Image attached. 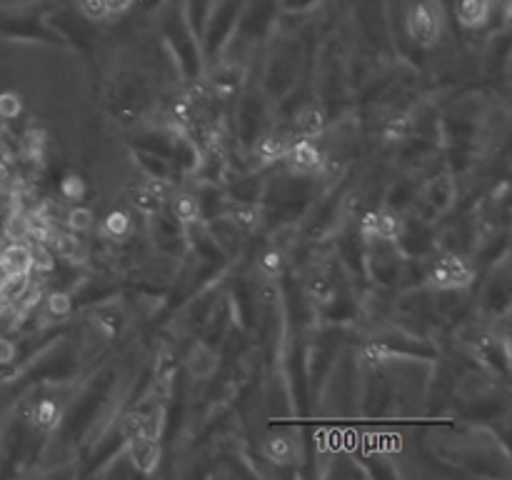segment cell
<instances>
[{
    "instance_id": "6",
    "label": "cell",
    "mask_w": 512,
    "mask_h": 480,
    "mask_svg": "<svg viewBox=\"0 0 512 480\" xmlns=\"http://www.w3.org/2000/svg\"><path fill=\"white\" fill-rule=\"evenodd\" d=\"M290 163L303 173H313V170L323 168V155H320L318 145L313 140H298L290 150Z\"/></svg>"
},
{
    "instance_id": "21",
    "label": "cell",
    "mask_w": 512,
    "mask_h": 480,
    "mask_svg": "<svg viewBox=\"0 0 512 480\" xmlns=\"http://www.w3.org/2000/svg\"><path fill=\"white\" fill-rule=\"evenodd\" d=\"M70 308H73V300H70L68 293L48 295V310L53 315H68Z\"/></svg>"
},
{
    "instance_id": "2",
    "label": "cell",
    "mask_w": 512,
    "mask_h": 480,
    "mask_svg": "<svg viewBox=\"0 0 512 480\" xmlns=\"http://www.w3.org/2000/svg\"><path fill=\"white\" fill-rule=\"evenodd\" d=\"M440 20L428 0H418L410 10V35L418 45H430L438 40Z\"/></svg>"
},
{
    "instance_id": "16",
    "label": "cell",
    "mask_w": 512,
    "mask_h": 480,
    "mask_svg": "<svg viewBox=\"0 0 512 480\" xmlns=\"http://www.w3.org/2000/svg\"><path fill=\"white\" fill-rule=\"evenodd\" d=\"M68 228L70 233H88L93 228V210L90 208H73L68 213Z\"/></svg>"
},
{
    "instance_id": "19",
    "label": "cell",
    "mask_w": 512,
    "mask_h": 480,
    "mask_svg": "<svg viewBox=\"0 0 512 480\" xmlns=\"http://www.w3.org/2000/svg\"><path fill=\"white\" fill-rule=\"evenodd\" d=\"M128 230H130V220L125 213H110L108 218H105V233L113 235V238H123Z\"/></svg>"
},
{
    "instance_id": "26",
    "label": "cell",
    "mask_w": 512,
    "mask_h": 480,
    "mask_svg": "<svg viewBox=\"0 0 512 480\" xmlns=\"http://www.w3.org/2000/svg\"><path fill=\"white\" fill-rule=\"evenodd\" d=\"M130 5H133V0H105V8H108V15L110 13H123V10H128Z\"/></svg>"
},
{
    "instance_id": "20",
    "label": "cell",
    "mask_w": 512,
    "mask_h": 480,
    "mask_svg": "<svg viewBox=\"0 0 512 480\" xmlns=\"http://www.w3.org/2000/svg\"><path fill=\"white\" fill-rule=\"evenodd\" d=\"M78 8L88 20H103L108 15L105 0H78Z\"/></svg>"
},
{
    "instance_id": "12",
    "label": "cell",
    "mask_w": 512,
    "mask_h": 480,
    "mask_svg": "<svg viewBox=\"0 0 512 480\" xmlns=\"http://www.w3.org/2000/svg\"><path fill=\"white\" fill-rule=\"evenodd\" d=\"M130 203H133L135 210H140V213L145 215H155L160 213V208H163V200H160L145 183L130 190Z\"/></svg>"
},
{
    "instance_id": "8",
    "label": "cell",
    "mask_w": 512,
    "mask_h": 480,
    "mask_svg": "<svg viewBox=\"0 0 512 480\" xmlns=\"http://www.w3.org/2000/svg\"><path fill=\"white\" fill-rule=\"evenodd\" d=\"M130 443H133L130 458H133L135 468L143 470V473H153V468L158 465V458H160L158 440L138 438V440H130Z\"/></svg>"
},
{
    "instance_id": "18",
    "label": "cell",
    "mask_w": 512,
    "mask_h": 480,
    "mask_svg": "<svg viewBox=\"0 0 512 480\" xmlns=\"http://www.w3.org/2000/svg\"><path fill=\"white\" fill-rule=\"evenodd\" d=\"M33 418H35V423L40 425V428H53V425L58 423V418H60L58 405L50 403V400H43V403H40L38 408H35Z\"/></svg>"
},
{
    "instance_id": "1",
    "label": "cell",
    "mask_w": 512,
    "mask_h": 480,
    "mask_svg": "<svg viewBox=\"0 0 512 480\" xmlns=\"http://www.w3.org/2000/svg\"><path fill=\"white\" fill-rule=\"evenodd\" d=\"M428 280L440 290L463 288V285L473 280V268L458 253H445L443 258H438L430 265Z\"/></svg>"
},
{
    "instance_id": "7",
    "label": "cell",
    "mask_w": 512,
    "mask_h": 480,
    "mask_svg": "<svg viewBox=\"0 0 512 480\" xmlns=\"http://www.w3.org/2000/svg\"><path fill=\"white\" fill-rule=\"evenodd\" d=\"M455 18L468 28L483 25L490 18V0H455Z\"/></svg>"
},
{
    "instance_id": "17",
    "label": "cell",
    "mask_w": 512,
    "mask_h": 480,
    "mask_svg": "<svg viewBox=\"0 0 512 480\" xmlns=\"http://www.w3.org/2000/svg\"><path fill=\"white\" fill-rule=\"evenodd\" d=\"M120 435L125 440H138L143 435V413L135 410V413H128L123 420H120Z\"/></svg>"
},
{
    "instance_id": "23",
    "label": "cell",
    "mask_w": 512,
    "mask_h": 480,
    "mask_svg": "<svg viewBox=\"0 0 512 480\" xmlns=\"http://www.w3.org/2000/svg\"><path fill=\"white\" fill-rule=\"evenodd\" d=\"M20 113V98L15 93L0 95V115L3 118H15Z\"/></svg>"
},
{
    "instance_id": "27",
    "label": "cell",
    "mask_w": 512,
    "mask_h": 480,
    "mask_svg": "<svg viewBox=\"0 0 512 480\" xmlns=\"http://www.w3.org/2000/svg\"><path fill=\"white\" fill-rule=\"evenodd\" d=\"M13 188V178H10V170L0 163V190Z\"/></svg>"
},
{
    "instance_id": "15",
    "label": "cell",
    "mask_w": 512,
    "mask_h": 480,
    "mask_svg": "<svg viewBox=\"0 0 512 480\" xmlns=\"http://www.w3.org/2000/svg\"><path fill=\"white\" fill-rule=\"evenodd\" d=\"M260 268H263L265 275H270V278H278V275L283 273V268H285L283 250H278V248L265 250V253L260 255Z\"/></svg>"
},
{
    "instance_id": "9",
    "label": "cell",
    "mask_w": 512,
    "mask_h": 480,
    "mask_svg": "<svg viewBox=\"0 0 512 480\" xmlns=\"http://www.w3.org/2000/svg\"><path fill=\"white\" fill-rule=\"evenodd\" d=\"M173 215L185 225L198 223L200 215H203V208H200L198 195L193 193H178L173 195Z\"/></svg>"
},
{
    "instance_id": "10",
    "label": "cell",
    "mask_w": 512,
    "mask_h": 480,
    "mask_svg": "<svg viewBox=\"0 0 512 480\" xmlns=\"http://www.w3.org/2000/svg\"><path fill=\"white\" fill-rule=\"evenodd\" d=\"M295 125H298L305 135H320L325 128L323 110L313 103L303 105V108H300V113L295 115Z\"/></svg>"
},
{
    "instance_id": "13",
    "label": "cell",
    "mask_w": 512,
    "mask_h": 480,
    "mask_svg": "<svg viewBox=\"0 0 512 480\" xmlns=\"http://www.w3.org/2000/svg\"><path fill=\"white\" fill-rule=\"evenodd\" d=\"M5 235H8L13 243H23L30 238V220L23 210H13L5 220Z\"/></svg>"
},
{
    "instance_id": "25",
    "label": "cell",
    "mask_w": 512,
    "mask_h": 480,
    "mask_svg": "<svg viewBox=\"0 0 512 480\" xmlns=\"http://www.w3.org/2000/svg\"><path fill=\"white\" fill-rule=\"evenodd\" d=\"M15 358V345L10 340L0 338V363H13Z\"/></svg>"
},
{
    "instance_id": "3",
    "label": "cell",
    "mask_w": 512,
    "mask_h": 480,
    "mask_svg": "<svg viewBox=\"0 0 512 480\" xmlns=\"http://www.w3.org/2000/svg\"><path fill=\"white\" fill-rule=\"evenodd\" d=\"M218 368V353L205 343H195L188 355V373L195 380H208Z\"/></svg>"
},
{
    "instance_id": "11",
    "label": "cell",
    "mask_w": 512,
    "mask_h": 480,
    "mask_svg": "<svg viewBox=\"0 0 512 480\" xmlns=\"http://www.w3.org/2000/svg\"><path fill=\"white\" fill-rule=\"evenodd\" d=\"M228 220L233 228L243 230V233H253V230L260 225V215H258V210L253 208V203L233 205L228 213Z\"/></svg>"
},
{
    "instance_id": "5",
    "label": "cell",
    "mask_w": 512,
    "mask_h": 480,
    "mask_svg": "<svg viewBox=\"0 0 512 480\" xmlns=\"http://www.w3.org/2000/svg\"><path fill=\"white\" fill-rule=\"evenodd\" d=\"M425 200H428L438 213H445V210L455 203L453 178H450V175H438V178H435L433 183H428V188H425Z\"/></svg>"
},
{
    "instance_id": "22",
    "label": "cell",
    "mask_w": 512,
    "mask_h": 480,
    "mask_svg": "<svg viewBox=\"0 0 512 480\" xmlns=\"http://www.w3.org/2000/svg\"><path fill=\"white\" fill-rule=\"evenodd\" d=\"M268 453H270V458L278 460V463H288V460L293 458V448H290L288 440H283V438L268 443Z\"/></svg>"
},
{
    "instance_id": "14",
    "label": "cell",
    "mask_w": 512,
    "mask_h": 480,
    "mask_svg": "<svg viewBox=\"0 0 512 480\" xmlns=\"http://www.w3.org/2000/svg\"><path fill=\"white\" fill-rule=\"evenodd\" d=\"M285 153H288V145H285V140L280 135H265L258 143V158L265 160V163L283 158Z\"/></svg>"
},
{
    "instance_id": "24",
    "label": "cell",
    "mask_w": 512,
    "mask_h": 480,
    "mask_svg": "<svg viewBox=\"0 0 512 480\" xmlns=\"http://www.w3.org/2000/svg\"><path fill=\"white\" fill-rule=\"evenodd\" d=\"M63 195L68 200H80L83 198V180L70 175V178L63 180Z\"/></svg>"
},
{
    "instance_id": "4",
    "label": "cell",
    "mask_w": 512,
    "mask_h": 480,
    "mask_svg": "<svg viewBox=\"0 0 512 480\" xmlns=\"http://www.w3.org/2000/svg\"><path fill=\"white\" fill-rule=\"evenodd\" d=\"M0 268H3L5 275L30 273V270H33L30 245L28 243H10L8 248L0 253Z\"/></svg>"
}]
</instances>
